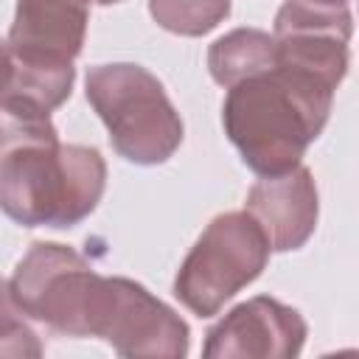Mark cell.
I'll return each instance as SVG.
<instances>
[{"label":"cell","mask_w":359,"mask_h":359,"mask_svg":"<svg viewBox=\"0 0 359 359\" xmlns=\"http://www.w3.org/2000/svg\"><path fill=\"white\" fill-rule=\"evenodd\" d=\"M325 3H345V6H348L351 0H325Z\"/></svg>","instance_id":"obj_16"},{"label":"cell","mask_w":359,"mask_h":359,"mask_svg":"<svg viewBox=\"0 0 359 359\" xmlns=\"http://www.w3.org/2000/svg\"><path fill=\"white\" fill-rule=\"evenodd\" d=\"M0 356H42L36 331L25 323L11 286L0 278Z\"/></svg>","instance_id":"obj_13"},{"label":"cell","mask_w":359,"mask_h":359,"mask_svg":"<svg viewBox=\"0 0 359 359\" xmlns=\"http://www.w3.org/2000/svg\"><path fill=\"white\" fill-rule=\"evenodd\" d=\"M353 20L345 3L286 0L275 14L278 65L311 76L337 93L348 73Z\"/></svg>","instance_id":"obj_7"},{"label":"cell","mask_w":359,"mask_h":359,"mask_svg":"<svg viewBox=\"0 0 359 359\" xmlns=\"http://www.w3.org/2000/svg\"><path fill=\"white\" fill-rule=\"evenodd\" d=\"M278 65L275 36L258 28H236L219 36L208 50V70L216 84L233 87L244 79L261 76Z\"/></svg>","instance_id":"obj_11"},{"label":"cell","mask_w":359,"mask_h":359,"mask_svg":"<svg viewBox=\"0 0 359 359\" xmlns=\"http://www.w3.org/2000/svg\"><path fill=\"white\" fill-rule=\"evenodd\" d=\"M87 101L104 121L112 149L137 165L165 163L182 143V121L157 76L132 62L95 65Z\"/></svg>","instance_id":"obj_3"},{"label":"cell","mask_w":359,"mask_h":359,"mask_svg":"<svg viewBox=\"0 0 359 359\" xmlns=\"http://www.w3.org/2000/svg\"><path fill=\"white\" fill-rule=\"evenodd\" d=\"M269 261V241L247 210L216 216L177 269L174 294L196 317H213Z\"/></svg>","instance_id":"obj_4"},{"label":"cell","mask_w":359,"mask_h":359,"mask_svg":"<svg viewBox=\"0 0 359 359\" xmlns=\"http://www.w3.org/2000/svg\"><path fill=\"white\" fill-rule=\"evenodd\" d=\"M98 272L70 247L36 241L8 280L25 317L65 337H84V317Z\"/></svg>","instance_id":"obj_6"},{"label":"cell","mask_w":359,"mask_h":359,"mask_svg":"<svg viewBox=\"0 0 359 359\" xmlns=\"http://www.w3.org/2000/svg\"><path fill=\"white\" fill-rule=\"evenodd\" d=\"M306 320L297 309L258 294L230 309L210 331L202 345L208 359L258 356V359H289L303 351Z\"/></svg>","instance_id":"obj_8"},{"label":"cell","mask_w":359,"mask_h":359,"mask_svg":"<svg viewBox=\"0 0 359 359\" xmlns=\"http://www.w3.org/2000/svg\"><path fill=\"white\" fill-rule=\"evenodd\" d=\"M8 79H11V53H8V45L0 39V93L6 90Z\"/></svg>","instance_id":"obj_14"},{"label":"cell","mask_w":359,"mask_h":359,"mask_svg":"<svg viewBox=\"0 0 359 359\" xmlns=\"http://www.w3.org/2000/svg\"><path fill=\"white\" fill-rule=\"evenodd\" d=\"M334 90L323 81L275 65L227 87L222 123L247 168L258 177L286 174L328 123Z\"/></svg>","instance_id":"obj_2"},{"label":"cell","mask_w":359,"mask_h":359,"mask_svg":"<svg viewBox=\"0 0 359 359\" xmlns=\"http://www.w3.org/2000/svg\"><path fill=\"white\" fill-rule=\"evenodd\" d=\"M84 337H98L109 342L118 356L132 359H180L188 353L185 320L129 278H95Z\"/></svg>","instance_id":"obj_5"},{"label":"cell","mask_w":359,"mask_h":359,"mask_svg":"<svg viewBox=\"0 0 359 359\" xmlns=\"http://www.w3.org/2000/svg\"><path fill=\"white\" fill-rule=\"evenodd\" d=\"M90 0H17L8 53L22 65H73L84 48Z\"/></svg>","instance_id":"obj_9"},{"label":"cell","mask_w":359,"mask_h":359,"mask_svg":"<svg viewBox=\"0 0 359 359\" xmlns=\"http://www.w3.org/2000/svg\"><path fill=\"white\" fill-rule=\"evenodd\" d=\"M154 22L180 36H202L230 14V0H149Z\"/></svg>","instance_id":"obj_12"},{"label":"cell","mask_w":359,"mask_h":359,"mask_svg":"<svg viewBox=\"0 0 359 359\" xmlns=\"http://www.w3.org/2000/svg\"><path fill=\"white\" fill-rule=\"evenodd\" d=\"M98 149L59 143L48 112L0 98V210L22 227L67 230L104 196Z\"/></svg>","instance_id":"obj_1"},{"label":"cell","mask_w":359,"mask_h":359,"mask_svg":"<svg viewBox=\"0 0 359 359\" xmlns=\"http://www.w3.org/2000/svg\"><path fill=\"white\" fill-rule=\"evenodd\" d=\"M90 3H95V6H112V3H121V0H90Z\"/></svg>","instance_id":"obj_15"},{"label":"cell","mask_w":359,"mask_h":359,"mask_svg":"<svg viewBox=\"0 0 359 359\" xmlns=\"http://www.w3.org/2000/svg\"><path fill=\"white\" fill-rule=\"evenodd\" d=\"M244 210L264 230L269 250H300L311 238L320 216V199L311 171L306 165H297L286 174L261 177L250 188Z\"/></svg>","instance_id":"obj_10"}]
</instances>
